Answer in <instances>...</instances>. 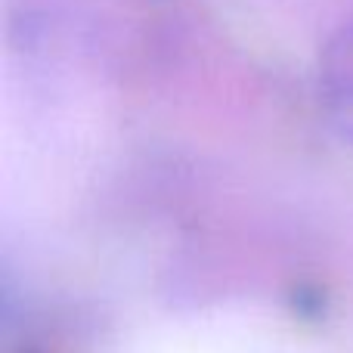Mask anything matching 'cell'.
<instances>
[{
	"mask_svg": "<svg viewBox=\"0 0 353 353\" xmlns=\"http://www.w3.org/2000/svg\"><path fill=\"white\" fill-rule=\"evenodd\" d=\"M319 103L338 140L353 146V19L344 22L323 47Z\"/></svg>",
	"mask_w": 353,
	"mask_h": 353,
	"instance_id": "6da1fadb",
	"label": "cell"
}]
</instances>
